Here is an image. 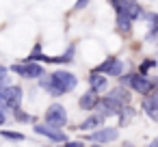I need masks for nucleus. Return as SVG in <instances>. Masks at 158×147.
I'll use <instances>...</instances> for the list:
<instances>
[{"instance_id": "f257e3e1", "label": "nucleus", "mask_w": 158, "mask_h": 147, "mask_svg": "<svg viewBox=\"0 0 158 147\" xmlns=\"http://www.w3.org/2000/svg\"><path fill=\"white\" fill-rule=\"evenodd\" d=\"M39 80H41V87H44L48 93H52L54 97L74 91L76 84H78V78H76L72 71H65V69H61V71H52L50 76H41Z\"/></svg>"}, {"instance_id": "f03ea898", "label": "nucleus", "mask_w": 158, "mask_h": 147, "mask_svg": "<svg viewBox=\"0 0 158 147\" xmlns=\"http://www.w3.org/2000/svg\"><path fill=\"white\" fill-rule=\"evenodd\" d=\"M119 84L130 87L139 95H149L156 89V82L152 78H147V74H141V71H136V74H121L119 76Z\"/></svg>"}, {"instance_id": "7ed1b4c3", "label": "nucleus", "mask_w": 158, "mask_h": 147, "mask_svg": "<svg viewBox=\"0 0 158 147\" xmlns=\"http://www.w3.org/2000/svg\"><path fill=\"white\" fill-rule=\"evenodd\" d=\"M22 95H24V91H22V87H11V84H7V87H2V91H0V108L2 110H15V108H20V104H22Z\"/></svg>"}, {"instance_id": "20e7f679", "label": "nucleus", "mask_w": 158, "mask_h": 147, "mask_svg": "<svg viewBox=\"0 0 158 147\" xmlns=\"http://www.w3.org/2000/svg\"><path fill=\"white\" fill-rule=\"evenodd\" d=\"M11 71L18 74V76H22V78L35 80V78H41L46 69H44L39 63H35V61H26V63H15V65H11Z\"/></svg>"}, {"instance_id": "39448f33", "label": "nucleus", "mask_w": 158, "mask_h": 147, "mask_svg": "<svg viewBox=\"0 0 158 147\" xmlns=\"http://www.w3.org/2000/svg\"><path fill=\"white\" fill-rule=\"evenodd\" d=\"M33 128H35V132L37 134H41V136H46L48 141H52V143H67V134L61 130V128H56V125H52V123H33Z\"/></svg>"}, {"instance_id": "423d86ee", "label": "nucleus", "mask_w": 158, "mask_h": 147, "mask_svg": "<svg viewBox=\"0 0 158 147\" xmlns=\"http://www.w3.org/2000/svg\"><path fill=\"white\" fill-rule=\"evenodd\" d=\"M123 69H126V65L117 59V56H108L104 63H100L93 71H98V74H108V76H121L123 74Z\"/></svg>"}, {"instance_id": "0eeeda50", "label": "nucleus", "mask_w": 158, "mask_h": 147, "mask_svg": "<svg viewBox=\"0 0 158 147\" xmlns=\"http://www.w3.org/2000/svg\"><path fill=\"white\" fill-rule=\"evenodd\" d=\"M117 136H119L117 128H100V130H95V132H93L91 136H87L85 141H91V143H100V145H108V143L117 141Z\"/></svg>"}, {"instance_id": "6e6552de", "label": "nucleus", "mask_w": 158, "mask_h": 147, "mask_svg": "<svg viewBox=\"0 0 158 147\" xmlns=\"http://www.w3.org/2000/svg\"><path fill=\"white\" fill-rule=\"evenodd\" d=\"M121 108H123V104L121 102H117V100H113V97H108V95H104L102 100H100V104H98V112L102 115V117H110V115H119L121 112Z\"/></svg>"}, {"instance_id": "1a4fd4ad", "label": "nucleus", "mask_w": 158, "mask_h": 147, "mask_svg": "<svg viewBox=\"0 0 158 147\" xmlns=\"http://www.w3.org/2000/svg\"><path fill=\"white\" fill-rule=\"evenodd\" d=\"M46 121L52 123V125H56V128H63V125L67 123V112H65V108H63L61 104H52V106L46 110Z\"/></svg>"}, {"instance_id": "9d476101", "label": "nucleus", "mask_w": 158, "mask_h": 147, "mask_svg": "<svg viewBox=\"0 0 158 147\" xmlns=\"http://www.w3.org/2000/svg\"><path fill=\"white\" fill-rule=\"evenodd\" d=\"M98 104H100V93H95L93 89H89L87 93H82L80 100H78V106L82 110H95Z\"/></svg>"}, {"instance_id": "9b49d317", "label": "nucleus", "mask_w": 158, "mask_h": 147, "mask_svg": "<svg viewBox=\"0 0 158 147\" xmlns=\"http://www.w3.org/2000/svg\"><path fill=\"white\" fill-rule=\"evenodd\" d=\"M141 108H143V112H145L152 121H156V123H158V100H156L154 95H143Z\"/></svg>"}, {"instance_id": "f8f14e48", "label": "nucleus", "mask_w": 158, "mask_h": 147, "mask_svg": "<svg viewBox=\"0 0 158 147\" xmlns=\"http://www.w3.org/2000/svg\"><path fill=\"white\" fill-rule=\"evenodd\" d=\"M89 84H91V89H93L95 93H104V91L108 89L106 76H104V74H98V71H91V74H89Z\"/></svg>"}, {"instance_id": "ddd939ff", "label": "nucleus", "mask_w": 158, "mask_h": 147, "mask_svg": "<svg viewBox=\"0 0 158 147\" xmlns=\"http://www.w3.org/2000/svg\"><path fill=\"white\" fill-rule=\"evenodd\" d=\"M119 9L128 11L134 20H139L141 15H145V13H143V7H141L139 2H134V0H119ZM115 11H117V9H115Z\"/></svg>"}, {"instance_id": "4468645a", "label": "nucleus", "mask_w": 158, "mask_h": 147, "mask_svg": "<svg viewBox=\"0 0 158 147\" xmlns=\"http://www.w3.org/2000/svg\"><path fill=\"white\" fill-rule=\"evenodd\" d=\"M132 22H134V18H132L128 11L117 9V26H119L121 33H130V31H132Z\"/></svg>"}, {"instance_id": "2eb2a0df", "label": "nucleus", "mask_w": 158, "mask_h": 147, "mask_svg": "<svg viewBox=\"0 0 158 147\" xmlns=\"http://www.w3.org/2000/svg\"><path fill=\"white\" fill-rule=\"evenodd\" d=\"M128 89H130V87L119 84L117 89L108 91L106 95H108V97H113V100H117V102H121V104H130V91H128Z\"/></svg>"}, {"instance_id": "dca6fc26", "label": "nucleus", "mask_w": 158, "mask_h": 147, "mask_svg": "<svg viewBox=\"0 0 158 147\" xmlns=\"http://www.w3.org/2000/svg\"><path fill=\"white\" fill-rule=\"evenodd\" d=\"M104 119H106V117H102L100 112H98V115H91L89 119H85V121L78 125V130H98V128L104 123Z\"/></svg>"}, {"instance_id": "f3484780", "label": "nucleus", "mask_w": 158, "mask_h": 147, "mask_svg": "<svg viewBox=\"0 0 158 147\" xmlns=\"http://www.w3.org/2000/svg\"><path fill=\"white\" fill-rule=\"evenodd\" d=\"M117 117H119V123H121V125H128V121L134 117V108H132L130 104H123V108H121V112H119Z\"/></svg>"}, {"instance_id": "a211bd4d", "label": "nucleus", "mask_w": 158, "mask_h": 147, "mask_svg": "<svg viewBox=\"0 0 158 147\" xmlns=\"http://www.w3.org/2000/svg\"><path fill=\"white\" fill-rule=\"evenodd\" d=\"M0 134H2V138H7V141H13V143H20V141H24V138H26L22 132H11V130H2Z\"/></svg>"}, {"instance_id": "6ab92c4d", "label": "nucleus", "mask_w": 158, "mask_h": 147, "mask_svg": "<svg viewBox=\"0 0 158 147\" xmlns=\"http://www.w3.org/2000/svg\"><path fill=\"white\" fill-rule=\"evenodd\" d=\"M147 24H149V33H158V13H145Z\"/></svg>"}, {"instance_id": "aec40b11", "label": "nucleus", "mask_w": 158, "mask_h": 147, "mask_svg": "<svg viewBox=\"0 0 158 147\" xmlns=\"http://www.w3.org/2000/svg\"><path fill=\"white\" fill-rule=\"evenodd\" d=\"M13 115H15V119H18V121L33 123V117H31V115H26V112H24V110H20V108H15V110H13Z\"/></svg>"}, {"instance_id": "412c9836", "label": "nucleus", "mask_w": 158, "mask_h": 147, "mask_svg": "<svg viewBox=\"0 0 158 147\" xmlns=\"http://www.w3.org/2000/svg\"><path fill=\"white\" fill-rule=\"evenodd\" d=\"M149 67H156V59H147V61H143L141 67H139V71H141V74H147Z\"/></svg>"}, {"instance_id": "4be33fe9", "label": "nucleus", "mask_w": 158, "mask_h": 147, "mask_svg": "<svg viewBox=\"0 0 158 147\" xmlns=\"http://www.w3.org/2000/svg\"><path fill=\"white\" fill-rule=\"evenodd\" d=\"M9 67H0V78H2V87H7L9 84Z\"/></svg>"}, {"instance_id": "5701e85b", "label": "nucleus", "mask_w": 158, "mask_h": 147, "mask_svg": "<svg viewBox=\"0 0 158 147\" xmlns=\"http://www.w3.org/2000/svg\"><path fill=\"white\" fill-rule=\"evenodd\" d=\"M63 147H85V143H80V141H67V143H63Z\"/></svg>"}, {"instance_id": "b1692460", "label": "nucleus", "mask_w": 158, "mask_h": 147, "mask_svg": "<svg viewBox=\"0 0 158 147\" xmlns=\"http://www.w3.org/2000/svg\"><path fill=\"white\" fill-rule=\"evenodd\" d=\"M87 5H89V0H78V2H76V7H74V9H85Z\"/></svg>"}, {"instance_id": "393cba45", "label": "nucleus", "mask_w": 158, "mask_h": 147, "mask_svg": "<svg viewBox=\"0 0 158 147\" xmlns=\"http://www.w3.org/2000/svg\"><path fill=\"white\" fill-rule=\"evenodd\" d=\"M149 147H158V136H156V138H154V141L149 143Z\"/></svg>"}]
</instances>
